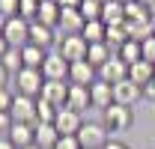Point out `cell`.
I'll return each mask as SVG.
<instances>
[{
	"label": "cell",
	"instance_id": "27",
	"mask_svg": "<svg viewBox=\"0 0 155 149\" xmlns=\"http://www.w3.org/2000/svg\"><path fill=\"white\" fill-rule=\"evenodd\" d=\"M57 113H60V108H54L51 101H45V98L36 101V122H54Z\"/></svg>",
	"mask_w": 155,
	"mask_h": 149
},
{
	"label": "cell",
	"instance_id": "3",
	"mask_svg": "<svg viewBox=\"0 0 155 149\" xmlns=\"http://www.w3.org/2000/svg\"><path fill=\"white\" fill-rule=\"evenodd\" d=\"M131 119H134V113H131V108H122V104H110L107 111L101 113V125L110 131V134H119V131H125L128 125H131Z\"/></svg>",
	"mask_w": 155,
	"mask_h": 149
},
{
	"label": "cell",
	"instance_id": "18",
	"mask_svg": "<svg viewBox=\"0 0 155 149\" xmlns=\"http://www.w3.org/2000/svg\"><path fill=\"white\" fill-rule=\"evenodd\" d=\"M60 140V131L54 122H36V146L39 149H54Z\"/></svg>",
	"mask_w": 155,
	"mask_h": 149
},
{
	"label": "cell",
	"instance_id": "34",
	"mask_svg": "<svg viewBox=\"0 0 155 149\" xmlns=\"http://www.w3.org/2000/svg\"><path fill=\"white\" fill-rule=\"evenodd\" d=\"M54 149H81V143H78V137H60Z\"/></svg>",
	"mask_w": 155,
	"mask_h": 149
},
{
	"label": "cell",
	"instance_id": "13",
	"mask_svg": "<svg viewBox=\"0 0 155 149\" xmlns=\"http://www.w3.org/2000/svg\"><path fill=\"white\" fill-rule=\"evenodd\" d=\"M69 81H45V87H42V95L39 98H45V101H51L54 108H66V98H69Z\"/></svg>",
	"mask_w": 155,
	"mask_h": 149
},
{
	"label": "cell",
	"instance_id": "16",
	"mask_svg": "<svg viewBox=\"0 0 155 149\" xmlns=\"http://www.w3.org/2000/svg\"><path fill=\"white\" fill-rule=\"evenodd\" d=\"M90 98H93V108L104 113L110 104H114V87L104 84V81H96V84L90 87Z\"/></svg>",
	"mask_w": 155,
	"mask_h": 149
},
{
	"label": "cell",
	"instance_id": "26",
	"mask_svg": "<svg viewBox=\"0 0 155 149\" xmlns=\"http://www.w3.org/2000/svg\"><path fill=\"white\" fill-rule=\"evenodd\" d=\"M0 63H3V69L9 74H18L21 69H24V60H21V48H9L6 54L0 57Z\"/></svg>",
	"mask_w": 155,
	"mask_h": 149
},
{
	"label": "cell",
	"instance_id": "10",
	"mask_svg": "<svg viewBox=\"0 0 155 149\" xmlns=\"http://www.w3.org/2000/svg\"><path fill=\"white\" fill-rule=\"evenodd\" d=\"M36 101L39 98H30V95H18L15 93V101H12V119L15 122H30L36 125Z\"/></svg>",
	"mask_w": 155,
	"mask_h": 149
},
{
	"label": "cell",
	"instance_id": "1",
	"mask_svg": "<svg viewBox=\"0 0 155 149\" xmlns=\"http://www.w3.org/2000/svg\"><path fill=\"white\" fill-rule=\"evenodd\" d=\"M107 134H110V131L104 128L101 122L87 119V122L81 125V131H78V143H81V149H104V143L110 140Z\"/></svg>",
	"mask_w": 155,
	"mask_h": 149
},
{
	"label": "cell",
	"instance_id": "19",
	"mask_svg": "<svg viewBox=\"0 0 155 149\" xmlns=\"http://www.w3.org/2000/svg\"><path fill=\"white\" fill-rule=\"evenodd\" d=\"M60 3L57 0H45V3H39V24H45V27H54L57 30V24H60Z\"/></svg>",
	"mask_w": 155,
	"mask_h": 149
},
{
	"label": "cell",
	"instance_id": "20",
	"mask_svg": "<svg viewBox=\"0 0 155 149\" xmlns=\"http://www.w3.org/2000/svg\"><path fill=\"white\" fill-rule=\"evenodd\" d=\"M101 21H104L107 27L125 24V3H119V0H110V3H104V6H101Z\"/></svg>",
	"mask_w": 155,
	"mask_h": 149
},
{
	"label": "cell",
	"instance_id": "11",
	"mask_svg": "<svg viewBox=\"0 0 155 149\" xmlns=\"http://www.w3.org/2000/svg\"><path fill=\"white\" fill-rule=\"evenodd\" d=\"M125 78H128V66H125L116 54L110 57L101 69H98V81H104V84H110V87H116V84L125 81Z\"/></svg>",
	"mask_w": 155,
	"mask_h": 149
},
{
	"label": "cell",
	"instance_id": "44",
	"mask_svg": "<svg viewBox=\"0 0 155 149\" xmlns=\"http://www.w3.org/2000/svg\"><path fill=\"white\" fill-rule=\"evenodd\" d=\"M39 3H45V0H39Z\"/></svg>",
	"mask_w": 155,
	"mask_h": 149
},
{
	"label": "cell",
	"instance_id": "22",
	"mask_svg": "<svg viewBox=\"0 0 155 149\" xmlns=\"http://www.w3.org/2000/svg\"><path fill=\"white\" fill-rule=\"evenodd\" d=\"M116 51L107 45V42H98V45H90V51H87V63L90 66H96V69H101L110 57H114Z\"/></svg>",
	"mask_w": 155,
	"mask_h": 149
},
{
	"label": "cell",
	"instance_id": "23",
	"mask_svg": "<svg viewBox=\"0 0 155 149\" xmlns=\"http://www.w3.org/2000/svg\"><path fill=\"white\" fill-rule=\"evenodd\" d=\"M128 78L134 81L137 87H146V84L155 78V66L146 63V60H140V63H134V66H128Z\"/></svg>",
	"mask_w": 155,
	"mask_h": 149
},
{
	"label": "cell",
	"instance_id": "41",
	"mask_svg": "<svg viewBox=\"0 0 155 149\" xmlns=\"http://www.w3.org/2000/svg\"><path fill=\"white\" fill-rule=\"evenodd\" d=\"M24 149H39V146H36V143H33V146H24Z\"/></svg>",
	"mask_w": 155,
	"mask_h": 149
},
{
	"label": "cell",
	"instance_id": "42",
	"mask_svg": "<svg viewBox=\"0 0 155 149\" xmlns=\"http://www.w3.org/2000/svg\"><path fill=\"white\" fill-rule=\"evenodd\" d=\"M119 3H134V0H119Z\"/></svg>",
	"mask_w": 155,
	"mask_h": 149
},
{
	"label": "cell",
	"instance_id": "8",
	"mask_svg": "<svg viewBox=\"0 0 155 149\" xmlns=\"http://www.w3.org/2000/svg\"><path fill=\"white\" fill-rule=\"evenodd\" d=\"M87 119L81 116V113L69 111V108H60L57 119H54V125H57L60 137H78V131H81V125H84Z\"/></svg>",
	"mask_w": 155,
	"mask_h": 149
},
{
	"label": "cell",
	"instance_id": "29",
	"mask_svg": "<svg viewBox=\"0 0 155 149\" xmlns=\"http://www.w3.org/2000/svg\"><path fill=\"white\" fill-rule=\"evenodd\" d=\"M18 15L24 21L33 24V21L39 18V0H21V3H18Z\"/></svg>",
	"mask_w": 155,
	"mask_h": 149
},
{
	"label": "cell",
	"instance_id": "5",
	"mask_svg": "<svg viewBox=\"0 0 155 149\" xmlns=\"http://www.w3.org/2000/svg\"><path fill=\"white\" fill-rule=\"evenodd\" d=\"M57 45H60L57 51L66 57L69 63H84V60H87V51H90V42L84 36H60Z\"/></svg>",
	"mask_w": 155,
	"mask_h": 149
},
{
	"label": "cell",
	"instance_id": "2",
	"mask_svg": "<svg viewBox=\"0 0 155 149\" xmlns=\"http://www.w3.org/2000/svg\"><path fill=\"white\" fill-rule=\"evenodd\" d=\"M42 87H45V78L39 69H21L15 74V93L18 95H30V98H39L42 95Z\"/></svg>",
	"mask_w": 155,
	"mask_h": 149
},
{
	"label": "cell",
	"instance_id": "39",
	"mask_svg": "<svg viewBox=\"0 0 155 149\" xmlns=\"http://www.w3.org/2000/svg\"><path fill=\"white\" fill-rule=\"evenodd\" d=\"M6 81H9V72H6V69H3V63H0V90L6 87Z\"/></svg>",
	"mask_w": 155,
	"mask_h": 149
},
{
	"label": "cell",
	"instance_id": "40",
	"mask_svg": "<svg viewBox=\"0 0 155 149\" xmlns=\"http://www.w3.org/2000/svg\"><path fill=\"white\" fill-rule=\"evenodd\" d=\"M0 149H15V146H12V140H9V137H0Z\"/></svg>",
	"mask_w": 155,
	"mask_h": 149
},
{
	"label": "cell",
	"instance_id": "33",
	"mask_svg": "<svg viewBox=\"0 0 155 149\" xmlns=\"http://www.w3.org/2000/svg\"><path fill=\"white\" fill-rule=\"evenodd\" d=\"M143 60H146V63H152V66H155V36L143 42Z\"/></svg>",
	"mask_w": 155,
	"mask_h": 149
},
{
	"label": "cell",
	"instance_id": "9",
	"mask_svg": "<svg viewBox=\"0 0 155 149\" xmlns=\"http://www.w3.org/2000/svg\"><path fill=\"white\" fill-rule=\"evenodd\" d=\"M84 15L81 9H63L60 12V24H57V33L60 36H81L84 33Z\"/></svg>",
	"mask_w": 155,
	"mask_h": 149
},
{
	"label": "cell",
	"instance_id": "32",
	"mask_svg": "<svg viewBox=\"0 0 155 149\" xmlns=\"http://www.w3.org/2000/svg\"><path fill=\"white\" fill-rule=\"evenodd\" d=\"M15 125V119H12V113H0V137H9V131Z\"/></svg>",
	"mask_w": 155,
	"mask_h": 149
},
{
	"label": "cell",
	"instance_id": "21",
	"mask_svg": "<svg viewBox=\"0 0 155 149\" xmlns=\"http://www.w3.org/2000/svg\"><path fill=\"white\" fill-rule=\"evenodd\" d=\"M116 57L125 63V66H134V63H140L143 60V42H137V39H128L119 51H116Z\"/></svg>",
	"mask_w": 155,
	"mask_h": 149
},
{
	"label": "cell",
	"instance_id": "43",
	"mask_svg": "<svg viewBox=\"0 0 155 149\" xmlns=\"http://www.w3.org/2000/svg\"><path fill=\"white\" fill-rule=\"evenodd\" d=\"M98 3H101V6H104V3H110V0H98Z\"/></svg>",
	"mask_w": 155,
	"mask_h": 149
},
{
	"label": "cell",
	"instance_id": "7",
	"mask_svg": "<svg viewBox=\"0 0 155 149\" xmlns=\"http://www.w3.org/2000/svg\"><path fill=\"white\" fill-rule=\"evenodd\" d=\"M140 98H143V87H137L131 78L119 81V84L114 87V101H116V104H122V108H134Z\"/></svg>",
	"mask_w": 155,
	"mask_h": 149
},
{
	"label": "cell",
	"instance_id": "30",
	"mask_svg": "<svg viewBox=\"0 0 155 149\" xmlns=\"http://www.w3.org/2000/svg\"><path fill=\"white\" fill-rule=\"evenodd\" d=\"M12 101H15V93H12L9 87H3V90H0V113L12 111Z\"/></svg>",
	"mask_w": 155,
	"mask_h": 149
},
{
	"label": "cell",
	"instance_id": "35",
	"mask_svg": "<svg viewBox=\"0 0 155 149\" xmlns=\"http://www.w3.org/2000/svg\"><path fill=\"white\" fill-rule=\"evenodd\" d=\"M143 98H149V101H155V78L143 87Z\"/></svg>",
	"mask_w": 155,
	"mask_h": 149
},
{
	"label": "cell",
	"instance_id": "12",
	"mask_svg": "<svg viewBox=\"0 0 155 149\" xmlns=\"http://www.w3.org/2000/svg\"><path fill=\"white\" fill-rule=\"evenodd\" d=\"M96 81H98V69L90 66L87 60L69 66V84H75V87H93Z\"/></svg>",
	"mask_w": 155,
	"mask_h": 149
},
{
	"label": "cell",
	"instance_id": "38",
	"mask_svg": "<svg viewBox=\"0 0 155 149\" xmlns=\"http://www.w3.org/2000/svg\"><path fill=\"white\" fill-rule=\"evenodd\" d=\"M9 48H12V45H9V42H6V36H3V33H0V57L6 54V51H9Z\"/></svg>",
	"mask_w": 155,
	"mask_h": 149
},
{
	"label": "cell",
	"instance_id": "28",
	"mask_svg": "<svg viewBox=\"0 0 155 149\" xmlns=\"http://www.w3.org/2000/svg\"><path fill=\"white\" fill-rule=\"evenodd\" d=\"M81 15H84V21H101V3L98 0H84Z\"/></svg>",
	"mask_w": 155,
	"mask_h": 149
},
{
	"label": "cell",
	"instance_id": "31",
	"mask_svg": "<svg viewBox=\"0 0 155 149\" xmlns=\"http://www.w3.org/2000/svg\"><path fill=\"white\" fill-rule=\"evenodd\" d=\"M18 3H21V0H0V15L15 18V15H18Z\"/></svg>",
	"mask_w": 155,
	"mask_h": 149
},
{
	"label": "cell",
	"instance_id": "4",
	"mask_svg": "<svg viewBox=\"0 0 155 149\" xmlns=\"http://www.w3.org/2000/svg\"><path fill=\"white\" fill-rule=\"evenodd\" d=\"M69 60L60 54V51H48L45 63H42V78L45 81H69Z\"/></svg>",
	"mask_w": 155,
	"mask_h": 149
},
{
	"label": "cell",
	"instance_id": "15",
	"mask_svg": "<svg viewBox=\"0 0 155 149\" xmlns=\"http://www.w3.org/2000/svg\"><path fill=\"white\" fill-rule=\"evenodd\" d=\"M66 108L84 116V111H87V108H93L90 87H75V84H72V87H69V98H66Z\"/></svg>",
	"mask_w": 155,
	"mask_h": 149
},
{
	"label": "cell",
	"instance_id": "17",
	"mask_svg": "<svg viewBox=\"0 0 155 149\" xmlns=\"http://www.w3.org/2000/svg\"><path fill=\"white\" fill-rule=\"evenodd\" d=\"M9 140H12L15 149L33 146V143H36V125H30V122H15L12 131H9Z\"/></svg>",
	"mask_w": 155,
	"mask_h": 149
},
{
	"label": "cell",
	"instance_id": "25",
	"mask_svg": "<svg viewBox=\"0 0 155 149\" xmlns=\"http://www.w3.org/2000/svg\"><path fill=\"white\" fill-rule=\"evenodd\" d=\"M45 57H48V51H42V48H36V45H24V48H21L24 69H39V72H42V63H45Z\"/></svg>",
	"mask_w": 155,
	"mask_h": 149
},
{
	"label": "cell",
	"instance_id": "36",
	"mask_svg": "<svg viewBox=\"0 0 155 149\" xmlns=\"http://www.w3.org/2000/svg\"><path fill=\"white\" fill-rule=\"evenodd\" d=\"M57 3H60V9H81L84 0H57Z\"/></svg>",
	"mask_w": 155,
	"mask_h": 149
},
{
	"label": "cell",
	"instance_id": "24",
	"mask_svg": "<svg viewBox=\"0 0 155 149\" xmlns=\"http://www.w3.org/2000/svg\"><path fill=\"white\" fill-rule=\"evenodd\" d=\"M81 36L87 39L90 45L107 42V24H104V21H87V24H84V33H81Z\"/></svg>",
	"mask_w": 155,
	"mask_h": 149
},
{
	"label": "cell",
	"instance_id": "37",
	"mask_svg": "<svg viewBox=\"0 0 155 149\" xmlns=\"http://www.w3.org/2000/svg\"><path fill=\"white\" fill-rule=\"evenodd\" d=\"M104 149H128V146H125L122 140H107V143H104Z\"/></svg>",
	"mask_w": 155,
	"mask_h": 149
},
{
	"label": "cell",
	"instance_id": "6",
	"mask_svg": "<svg viewBox=\"0 0 155 149\" xmlns=\"http://www.w3.org/2000/svg\"><path fill=\"white\" fill-rule=\"evenodd\" d=\"M3 36H6V42H9L12 48H24V45H30V21H24L21 15L9 18V21H6Z\"/></svg>",
	"mask_w": 155,
	"mask_h": 149
},
{
	"label": "cell",
	"instance_id": "14",
	"mask_svg": "<svg viewBox=\"0 0 155 149\" xmlns=\"http://www.w3.org/2000/svg\"><path fill=\"white\" fill-rule=\"evenodd\" d=\"M54 42H60V33L54 30V27H45V24H39V21L30 24V45H36V48H42V51H48Z\"/></svg>",
	"mask_w": 155,
	"mask_h": 149
}]
</instances>
